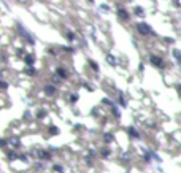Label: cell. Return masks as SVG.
<instances>
[{"label": "cell", "mask_w": 181, "mask_h": 173, "mask_svg": "<svg viewBox=\"0 0 181 173\" xmlns=\"http://www.w3.org/2000/svg\"><path fill=\"white\" fill-rule=\"evenodd\" d=\"M103 140H105L106 143H111V141H113V135H111V134H105V135H103Z\"/></svg>", "instance_id": "obj_12"}, {"label": "cell", "mask_w": 181, "mask_h": 173, "mask_svg": "<svg viewBox=\"0 0 181 173\" xmlns=\"http://www.w3.org/2000/svg\"><path fill=\"white\" fill-rule=\"evenodd\" d=\"M89 64H91V67H92V70H95V72H97V70H99V67H97V64H95L94 60H89Z\"/></svg>", "instance_id": "obj_22"}, {"label": "cell", "mask_w": 181, "mask_h": 173, "mask_svg": "<svg viewBox=\"0 0 181 173\" xmlns=\"http://www.w3.org/2000/svg\"><path fill=\"white\" fill-rule=\"evenodd\" d=\"M76 100H78V95H70V102L72 103H75Z\"/></svg>", "instance_id": "obj_25"}, {"label": "cell", "mask_w": 181, "mask_h": 173, "mask_svg": "<svg viewBox=\"0 0 181 173\" xmlns=\"http://www.w3.org/2000/svg\"><path fill=\"white\" fill-rule=\"evenodd\" d=\"M135 15H137V16H143V15H145L143 8H135Z\"/></svg>", "instance_id": "obj_17"}, {"label": "cell", "mask_w": 181, "mask_h": 173, "mask_svg": "<svg viewBox=\"0 0 181 173\" xmlns=\"http://www.w3.org/2000/svg\"><path fill=\"white\" fill-rule=\"evenodd\" d=\"M106 62H108L110 65H116V64H118V60H116V57H115L113 54H108V56H106Z\"/></svg>", "instance_id": "obj_9"}, {"label": "cell", "mask_w": 181, "mask_h": 173, "mask_svg": "<svg viewBox=\"0 0 181 173\" xmlns=\"http://www.w3.org/2000/svg\"><path fill=\"white\" fill-rule=\"evenodd\" d=\"M127 132H129V135H130L132 138H140V134H138V132H137L133 127H129V129H127Z\"/></svg>", "instance_id": "obj_7"}, {"label": "cell", "mask_w": 181, "mask_h": 173, "mask_svg": "<svg viewBox=\"0 0 181 173\" xmlns=\"http://www.w3.org/2000/svg\"><path fill=\"white\" fill-rule=\"evenodd\" d=\"M127 173H129V171H127Z\"/></svg>", "instance_id": "obj_30"}, {"label": "cell", "mask_w": 181, "mask_h": 173, "mask_svg": "<svg viewBox=\"0 0 181 173\" xmlns=\"http://www.w3.org/2000/svg\"><path fill=\"white\" fill-rule=\"evenodd\" d=\"M111 111H113V114H115V116H116L118 119L121 118V113H119V108H118V106H116V105H115V106H111Z\"/></svg>", "instance_id": "obj_11"}, {"label": "cell", "mask_w": 181, "mask_h": 173, "mask_svg": "<svg viewBox=\"0 0 181 173\" xmlns=\"http://www.w3.org/2000/svg\"><path fill=\"white\" fill-rule=\"evenodd\" d=\"M67 40H68V42H73V40H75V35H73L72 32H68V33H67Z\"/></svg>", "instance_id": "obj_20"}, {"label": "cell", "mask_w": 181, "mask_h": 173, "mask_svg": "<svg viewBox=\"0 0 181 173\" xmlns=\"http://www.w3.org/2000/svg\"><path fill=\"white\" fill-rule=\"evenodd\" d=\"M7 143H8L7 140H2V141H0V144H2V146H3V148H5V146H7Z\"/></svg>", "instance_id": "obj_27"}, {"label": "cell", "mask_w": 181, "mask_h": 173, "mask_svg": "<svg viewBox=\"0 0 181 173\" xmlns=\"http://www.w3.org/2000/svg\"><path fill=\"white\" fill-rule=\"evenodd\" d=\"M118 16H119V19H122V21H127V19H129V13L124 10V8H119V10H118Z\"/></svg>", "instance_id": "obj_5"}, {"label": "cell", "mask_w": 181, "mask_h": 173, "mask_svg": "<svg viewBox=\"0 0 181 173\" xmlns=\"http://www.w3.org/2000/svg\"><path fill=\"white\" fill-rule=\"evenodd\" d=\"M100 154H102V157H108V156H110V149H108V148H103Z\"/></svg>", "instance_id": "obj_18"}, {"label": "cell", "mask_w": 181, "mask_h": 173, "mask_svg": "<svg viewBox=\"0 0 181 173\" xmlns=\"http://www.w3.org/2000/svg\"><path fill=\"white\" fill-rule=\"evenodd\" d=\"M149 62L154 65V67H157V69H164V59L162 57H159V56H149Z\"/></svg>", "instance_id": "obj_2"}, {"label": "cell", "mask_w": 181, "mask_h": 173, "mask_svg": "<svg viewBox=\"0 0 181 173\" xmlns=\"http://www.w3.org/2000/svg\"><path fill=\"white\" fill-rule=\"evenodd\" d=\"M56 73H57L59 78H67V72H65V69H62V67H59L57 70H56Z\"/></svg>", "instance_id": "obj_10"}, {"label": "cell", "mask_w": 181, "mask_h": 173, "mask_svg": "<svg viewBox=\"0 0 181 173\" xmlns=\"http://www.w3.org/2000/svg\"><path fill=\"white\" fill-rule=\"evenodd\" d=\"M173 56H175V59H176L178 62H181V52H179L178 49H175V51H173Z\"/></svg>", "instance_id": "obj_13"}, {"label": "cell", "mask_w": 181, "mask_h": 173, "mask_svg": "<svg viewBox=\"0 0 181 173\" xmlns=\"http://www.w3.org/2000/svg\"><path fill=\"white\" fill-rule=\"evenodd\" d=\"M54 170L59 173H64V167H61V165H54Z\"/></svg>", "instance_id": "obj_23"}, {"label": "cell", "mask_w": 181, "mask_h": 173, "mask_svg": "<svg viewBox=\"0 0 181 173\" xmlns=\"http://www.w3.org/2000/svg\"><path fill=\"white\" fill-rule=\"evenodd\" d=\"M176 91H178V94L181 95V86H178V87H176Z\"/></svg>", "instance_id": "obj_29"}, {"label": "cell", "mask_w": 181, "mask_h": 173, "mask_svg": "<svg viewBox=\"0 0 181 173\" xmlns=\"http://www.w3.org/2000/svg\"><path fill=\"white\" fill-rule=\"evenodd\" d=\"M24 62L32 69V65H34V62H35V56H34V54H25V56H24Z\"/></svg>", "instance_id": "obj_4"}, {"label": "cell", "mask_w": 181, "mask_h": 173, "mask_svg": "<svg viewBox=\"0 0 181 173\" xmlns=\"http://www.w3.org/2000/svg\"><path fill=\"white\" fill-rule=\"evenodd\" d=\"M25 73H27V75H29V76H35V73H37V70H35V69L32 67V69H27V70H25Z\"/></svg>", "instance_id": "obj_14"}, {"label": "cell", "mask_w": 181, "mask_h": 173, "mask_svg": "<svg viewBox=\"0 0 181 173\" xmlns=\"http://www.w3.org/2000/svg\"><path fill=\"white\" fill-rule=\"evenodd\" d=\"M64 49H65V51H68V52H75V49H73V48H64Z\"/></svg>", "instance_id": "obj_26"}, {"label": "cell", "mask_w": 181, "mask_h": 173, "mask_svg": "<svg viewBox=\"0 0 181 173\" xmlns=\"http://www.w3.org/2000/svg\"><path fill=\"white\" fill-rule=\"evenodd\" d=\"M19 159H21V161H24V162H27V161H29V156H27V154H21Z\"/></svg>", "instance_id": "obj_24"}, {"label": "cell", "mask_w": 181, "mask_h": 173, "mask_svg": "<svg viewBox=\"0 0 181 173\" xmlns=\"http://www.w3.org/2000/svg\"><path fill=\"white\" fill-rule=\"evenodd\" d=\"M8 159L10 161H15V159H18V154L16 153H8Z\"/></svg>", "instance_id": "obj_19"}, {"label": "cell", "mask_w": 181, "mask_h": 173, "mask_svg": "<svg viewBox=\"0 0 181 173\" xmlns=\"http://www.w3.org/2000/svg\"><path fill=\"white\" fill-rule=\"evenodd\" d=\"M119 103H121V106H127V102L124 100V97H122V94H121V97H119Z\"/></svg>", "instance_id": "obj_21"}, {"label": "cell", "mask_w": 181, "mask_h": 173, "mask_svg": "<svg viewBox=\"0 0 181 173\" xmlns=\"http://www.w3.org/2000/svg\"><path fill=\"white\" fill-rule=\"evenodd\" d=\"M137 30L140 32L142 35H152V33H154V32H152V29L149 27L146 22H138L137 24Z\"/></svg>", "instance_id": "obj_1"}, {"label": "cell", "mask_w": 181, "mask_h": 173, "mask_svg": "<svg viewBox=\"0 0 181 173\" xmlns=\"http://www.w3.org/2000/svg\"><path fill=\"white\" fill-rule=\"evenodd\" d=\"M18 29H19V30L22 32L24 38H27V40H29V43H30V45H34V43H35V40H34V38L30 37V33H29V32H27V30H24V27H22L21 24H18Z\"/></svg>", "instance_id": "obj_3"}, {"label": "cell", "mask_w": 181, "mask_h": 173, "mask_svg": "<svg viewBox=\"0 0 181 173\" xmlns=\"http://www.w3.org/2000/svg\"><path fill=\"white\" fill-rule=\"evenodd\" d=\"M8 143H10L11 146H15V148H18V146L21 144V141H19V140H18L16 137H11V138L8 140Z\"/></svg>", "instance_id": "obj_8"}, {"label": "cell", "mask_w": 181, "mask_h": 173, "mask_svg": "<svg viewBox=\"0 0 181 173\" xmlns=\"http://www.w3.org/2000/svg\"><path fill=\"white\" fill-rule=\"evenodd\" d=\"M45 116H46V111H45V110H38V111H37V118L41 119V118H45Z\"/></svg>", "instance_id": "obj_16"}, {"label": "cell", "mask_w": 181, "mask_h": 173, "mask_svg": "<svg viewBox=\"0 0 181 173\" xmlns=\"http://www.w3.org/2000/svg\"><path fill=\"white\" fill-rule=\"evenodd\" d=\"M24 119H30V114H29V111H27V113L24 114Z\"/></svg>", "instance_id": "obj_28"}, {"label": "cell", "mask_w": 181, "mask_h": 173, "mask_svg": "<svg viewBox=\"0 0 181 173\" xmlns=\"http://www.w3.org/2000/svg\"><path fill=\"white\" fill-rule=\"evenodd\" d=\"M45 94H46V95H54V94H56V86H54V84L45 86Z\"/></svg>", "instance_id": "obj_6"}, {"label": "cell", "mask_w": 181, "mask_h": 173, "mask_svg": "<svg viewBox=\"0 0 181 173\" xmlns=\"http://www.w3.org/2000/svg\"><path fill=\"white\" fill-rule=\"evenodd\" d=\"M49 132H51L52 135H57V134H59V129L54 127V126H51V127H49Z\"/></svg>", "instance_id": "obj_15"}]
</instances>
